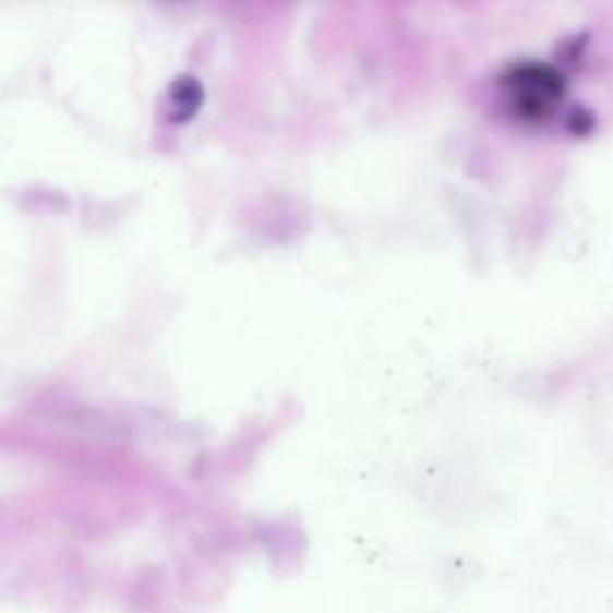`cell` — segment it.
<instances>
[{"instance_id": "cell-1", "label": "cell", "mask_w": 613, "mask_h": 613, "mask_svg": "<svg viewBox=\"0 0 613 613\" xmlns=\"http://www.w3.org/2000/svg\"><path fill=\"white\" fill-rule=\"evenodd\" d=\"M506 96L522 118H544L563 94V80L554 68L542 63L515 65L506 80Z\"/></svg>"}]
</instances>
